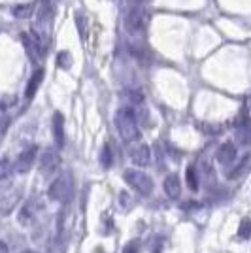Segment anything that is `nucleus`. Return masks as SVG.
Masks as SVG:
<instances>
[{"label": "nucleus", "mask_w": 251, "mask_h": 253, "mask_svg": "<svg viewBox=\"0 0 251 253\" xmlns=\"http://www.w3.org/2000/svg\"><path fill=\"white\" fill-rule=\"evenodd\" d=\"M163 189L167 193V197L170 199H178L181 195V183H179V178L176 174H168L167 178L163 179Z\"/></svg>", "instance_id": "nucleus-11"}, {"label": "nucleus", "mask_w": 251, "mask_h": 253, "mask_svg": "<svg viewBox=\"0 0 251 253\" xmlns=\"http://www.w3.org/2000/svg\"><path fill=\"white\" fill-rule=\"evenodd\" d=\"M70 195H72V178H70V174H64L61 178H57L47 189L49 201L55 202H66L70 199Z\"/></svg>", "instance_id": "nucleus-4"}, {"label": "nucleus", "mask_w": 251, "mask_h": 253, "mask_svg": "<svg viewBox=\"0 0 251 253\" xmlns=\"http://www.w3.org/2000/svg\"><path fill=\"white\" fill-rule=\"evenodd\" d=\"M53 11H55V10H53L51 2H45V4H42V10L38 11V25H40V27H43V31L51 27Z\"/></svg>", "instance_id": "nucleus-14"}, {"label": "nucleus", "mask_w": 251, "mask_h": 253, "mask_svg": "<svg viewBox=\"0 0 251 253\" xmlns=\"http://www.w3.org/2000/svg\"><path fill=\"white\" fill-rule=\"evenodd\" d=\"M59 165H61V159L57 155V151L55 149H45L42 159H40V172L43 176H49L53 172H57Z\"/></svg>", "instance_id": "nucleus-8"}, {"label": "nucleus", "mask_w": 251, "mask_h": 253, "mask_svg": "<svg viewBox=\"0 0 251 253\" xmlns=\"http://www.w3.org/2000/svg\"><path fill=\"white\" fill-rule=\"evenodd\" d=\"M236 157H238V151H236V146H234L232 142H225V144H221L219 149H217V153H215L217 163L223 165V167L232 165V163L236 161Z\"/></svg>", "instance_id": "nucleus-9"}, {"label": "nucleus", "mask_w": 251, "mask_h": 253, "mask_svg": "<svg viewBox=\"0 0 251 253\" xmlns=\"http://www.w3.org/2000/svg\"><path fill=\"white\" fill-rule=\"evenodd\" d=\"M11 172H13V170H10V159L4 157L2 159V169H0V179H2V185H6V183H8Z\"/></svg>", "instance_id": "nucleus-21"}, {"label": "nucleus", "mask_w": 251, "mask_h": 253, "mask_svg": "<svg viewBox=\"0 0 251 253\" xmlns=\"http://www.w3.org/2000/svg\"><path fill=\"white\" fill-rule=\"evenodd\" d=\"M0 253H10V248L6 242H0Z\"/></svg>", "instance_id": "nucleus-27"}, {"label": "nucleus", "mask_w": 251, "mask_h": 253, "mask_svg": "<svg viewBox=\"0 0 251 253\" xmlns=\"http://www.w3.org/2000/svg\"><path fill=\"white\" fill-rule=\"evenodd\" d=\"M100 165H102L104 169H110V167H112V148H110V144H104V148L100 151Z\"/></svg>", "instance_id": "nucleus-20"}, {"label": "nucleus", "mask_w": 251, "mask_h": 253, "mask_svg": "<svg viewBox=\"0 0 251 253\" xmlns=\"http://www.w3.org/2000/svg\"><path fill=\"white\" fill-rule=\"evenodd\" d=\"M34 219V202H25V206L19 211V223L21 225H31Z\"/></svg>", "instance_id": "nucleus-16"}, {"label": "nucleus", "mask_w": 251, "mask_h": 253, "mask_svg": "<svg viewBox=\"0 0 251 253\" xmlns=\"http://www.w3.org/2000/svg\"><path fill=\"white\" fill-rule=\"evenodd\" d=\"M53 138H55V146L63 148L64 146V117L61 112L53 114Z\"/></svg>", "instance_id": "nucleus-10"}, {"label": "nucleus", "mask_w": 251, "mask_h": 253, "mask_svg": "<svg viewBox=\"0 0 251 253\" xmlns=\"http://www.w3.org/2000/svg\"><path fill=\"white\" fill-rule=\"evenodd\" d=\"M34 159H36V146L23 149L21 153L15 157L13 163V174H27L34 165Z\"/></svg>", "instance_id": "nucleus-6"}, {"label": "nucleus", "mask_w": 251, "mask_h": 253, "mask_svg": "<svg viewBox=\"0 0 251 253\" xmlns=\"http://www.w3.org/2000/svg\"><path fill=\"white\" fill-rule=\"evenodd\" d=\"M250 108H251V96H250Z\"/></svg>", "instance_id": "nucleus-30"}, {"label": "nucleus", "mask_w": 251, "mask_h": 253, "mask_svg": "<svg viewBox=\"0 0 251 253\" xmlns=\"http://www.w3.org/2000/svg\"><path fill=\"white\" fill-rule=\"evenodd\" d=\"M57 64L64 68V70H68L70 68V64H72V57H70V53L68 51H61L57 55Z\"/></svg>", "instance_id": "nucleus-23"}, {"label": "nucleus", "mask_w": 251, "mask_h": 253, "mask_svg": "<svg viewBox=\"0 0 251 253\" xmlns=\"http://www.w3.org/2000/svg\"><path fill=\"white\" fill-rule=\"evenodd\" d=\"M119 206H121L123 210H128V208H130V197L126 195L125 191L119 195Z\"/></svg>", "instance_id": "nucleus-26"}, {"label": "nucleus", "mask_w": 251, "mask_h": 253, "mask_svg": "<svg viewBox=\"0 0 251 253\" xmlns=\"http://www.w3.org/2000/svg\"><path fill=\"white\" fill-rule=\"evenodd\" d=\"M11 13L19 19H27L32 15V4H19V6H13Z\"/></svg>", "instance_id": "nucleus-19"}, {"label": "nucleus", "mask_w": 251, "mask_h": 253, "mask_svg": "<svg viewBox=\"0 0 251 253\" xmlns=\"http://www.w3.org/2000/svg\"><path fill=\"white\" fill-rule=\"evenodd\" d=\"M42 80H43V70L38 68V70L31 76V80H29V84H27V89H25V98H27V100H32V98H34L38 87L42 85Z\"/></svg>", "instance_id": "nucleus-13"}, {"label": "nucleus", "mask_w": 251, "mask_h": 253, "mask_svg": "<svg viewBox=\"0 0 251 253\" xmlns=\"http://www.w3.org/2000/svg\"><path fill=\"white\" fill-rule=\"evenodd\" d=\"M146 23H147L146 11H144V8H142L140 4H132V6H128L126 15H125L126 31L132 32V34L142 32L144 29H146Z\"/></svg>", "instance_id": "nucleus-5"}, {"label": "nucleus", "mask_w": 251, "mask_h": 253, "mask_svg": "<svg viewBox=\"0 0 251 253\" xmlns=\"http://www.w3.org/2000/svg\"><path fill=\"white\" fill-rule=\"evenodd\" d=\"M236 140L244 146H251V121L246 119L242 121V125L236 128Z\"/></svg>", "instance_id": "nucleus-15"}, {"label": "nucleus", "mask_w": 251, "mask_h": 253, "mask_svg": "<svg viewBox=\"0 0 251 253\" xmlns=\"http://www.w3.org/2000/svg\"><path fill=\"white\" fill-rule=\"evenodd\" d=\"M23 45H25V49H27V55L31 57L34 63H36L38 59H42L43 55L47 53L43 36L36 31H31L29 34H23Z\"/></svg>", "instance_id": "nucleus-3"}, {"label": "nucleus", "mask_w": 251, "mask_h": 253, "mask_svg": "<svg viewBox=\"0 0 251 253\" xmlns=\"http://www.w3.org/2000/svg\"><path fill=\"white\" fill-rule=\"evenodd\" d=\"M123 178H125L126 183H128L132 189H136L142 197H149V195L153 193V179L149 178L147 174H144V172H140V170H132V169L125 170Z\"/></svg>", "instance_id": "nucleus-2"}, {"label": "nucleus", "mask_w": 251, "mask_h": 253, "mask_svg": "<svg viewBox=\"0 0 251 253\" xmlns=\"http://www.w3.org/2000/svg\"><path fill=\"white\" fill-rule=\"evenodd\" d=\"M23 253H38V252H31V250H27V252H23Z\"/></svg>", "instance_id": "nucleus-28"}, {"label": "nucleus", "mask_w": 251, "mask_h": 253, "mask_svg": "<svg viewBox=\"0 0 251 253\" xmlns=\"http://www.w3.org/2000/svg\"><path fill=\"white\" fill-rule=\"evenodd\" d=\"M185 179H187V187L191 191L199 189V176H197V169L191 165L187 167V172H185Z\"/></svg>", "instance_id": "nucleus-17"}, {"label": "nucleus", "mask_w": 251, "mask_h": 253, "mask_svg": "<svg viewBox=\"0 0 251 253\" xmlns=\"http://www.w3.org/2000/svg\"><path fill=\"white\" fill-rule=\"evenodd\" d=\"M238 236L244 238V240H250L251 238V219H242L240 223V229H238Z\"/></svg>", "instance_id": "nucleus-22"}, {"label": "nucleus", "mask_w": 251, "mask_h": 253, "mask_svg": "<svg viewBox=\"0 0 251 253\" xmlns=\"http://www.w3.org/2000/svg\"><path fill=\"white\" fill-rule=\"evenodd\" d=\"M40 2H42V4H45V2H51V0H40Z\"/></svg>", "instance_id": "nucleus-29"}, {"label": "nucleus", "mask_w": 251, "mask_h": 253, "mask_svg": "<svg viewBox=\"0 0 251 253\" xmlns=\"http://www.w3.org/2000/svg\"><path fill=\"white\" fill-rule=\"evenodd\" d=\"M140 2H147V0H140Z\"/></svg>", "instance_id": "nucleus-31"}, {"label": "nucleus", "mask_w": 251, "mask_h": 253, "mask_svg": "<svg viewBox=\"0 0 251 253\" xmlns=\"http://www.w3.org/2000/svg\"><path fill=\"white\" fill-rule=\"evenodd\" d=\"M76 25H78L80 36L85 38V36H87V23H85V17L82 15V13H76Z\"/></svg>", "instance_id": "nucleus-24"}, {"label": "nucleus", "mask_w": 251, "mask_h": 253, "mask_svg": "<svg viewBox=\"0 0 251 253\" xmlns=\"http://www.w3.org/2000/svg\"><path fill=\"white\" fill-rule=\"evenodd\" d=\"M130 159L136 167H147L151 163V151H149V146L146 144H140L136 149H132L130 153Z\"/></svg>", "instance_id": "nucleus-12"}, {"label": "nucleus", "mask_w": 251, "mask_h": 253, "mask_svg": "<svg viewBox=\"0 0 251 253\" xmlns=\"http://www.w3.org/2000/svg\"><path fill=\"white\" fill-rule=\"evenodd\" d=\"M115 126H117L119 136L123 138L126 144L138 142L142 138L140 126H138V117L134 114V110H130V108H119L117 110V114H115Z\"/></svg>", "instance_id": "nucleus-1"}, {"label": "nucleus", "mask_w": 251, "mask_h": 253, "mask_svg": "<svg viewBox=\"0 0 251 253\" xmlns=\"http://www.w3.org/2000/svg\"><path fill=\"white\" fill-rule=\"evenodd\" d=\"M19 197H21V189H10V187H2V197H0V208H2V213L6 215V213H10L13 208H15V204L19 201Z\"/></svg>", "instance_id": "nucleus-7"}, {"label": "nucleus", "mask_w": 251, "mask_h": 253, "mask_svg": "<svg viewBox=\"0 0 251 253\" xmlns=\"http://www.w3.org/2000/svg\"><path fill=\"white\" fill-rule=\"evenodd\" d=\"M250 165H251V153H248V155H244V163H240V165H238L236 169H234V170H232V172H230V174H229V178H230V179L240 178L242 174H244V172L248 170V167H250Z\"/></svg>", "instance_id": "nucleus-18"}, {"label": "nucleus", "mask_w": 251, "mask_h": 253, "mask_svg": "<svg viewBox=\"0 0 251 253\" xmlns=\"http://www.w3.org/2000/svg\"><path fill=\"white\" fill-rule=\"evenodd\" d=\"M123 253H140V242L138 240H130L123 248Z\"/></svg>", "instance_id": "nucleus-25"}]
</instances>
